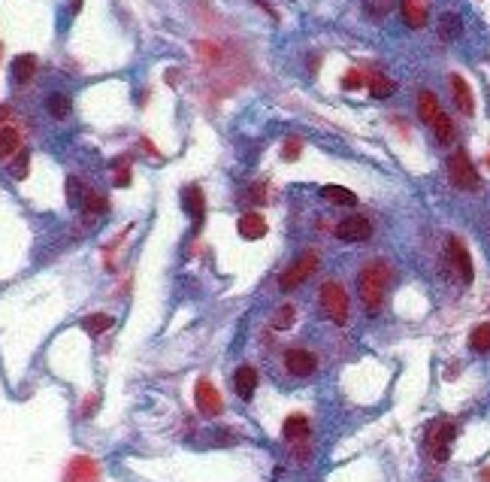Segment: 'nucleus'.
Returning <instances> with one entry per match:
<instances>
[{"label": "nucleus", "mask_w": 490, "mask_h": 482, "mask_svg": "<svg viewBox=\"0 0 490 482\" xmlns=\"http://www.w3.org/2000/svg\"><path fill=\"white\" fill-rule=\"evenodd\" d=\"M387 279H391V270H387L384 261H372L360 270L357 276V291H360V300L369 312H379L382 310V300H384V291H387Z\"/></svg>", "instance_id": "f257e3e1"}, {"label": "nucleus", "mask_w": 490, "mask_h": 482, "mask_svg": "<svg viewBox=\"0 0 490 482\" xmlns=\"http://www.w3.org/2000/svg\"><path fill=\"white\" fill-rule=\"evenodd\" d=\"M318 300H321V310L327 312V319L333 324H345L348 322V291L342 288L339 283H324Z\"/></svg>", "instance_id": "f03ea898"}, {"label": "nucleus", "mask_w": 490, "mask_h": 482, "mask_svg": "<svg viewBox=\"0 0 490 482\" xmlns=\"http://www.w3.org/2000/svg\"><path fill=\"white\" fill-rule=\"evenodd\" d=\"M448 179L457 188H463V192H475V188H481V179H478L475 167L469 161V155H466L463 149H457L448 158Z\"/></svg>", "instance_id": "7ed1b4c3"}, {"label": "nucleus", "mask_w": 490, "mask_h": 482, "mask_svg": "<svg viewBox=\"0 0 490 482\" xmlns=\"http://www.w3.org/2000/svg\"><path fill=\"white\" fill-rule=\"evenodd\" d=\"M454 437H457V425L454 422H436L430 428V437H427V452L433 455V461H448V455H451V443H454Z\"/></svg>", "instance_id": "20e7f679"}, {"label": "nucleus", "mask_w": 490, "mask_h": 482, "mask_svg": "<svg viewBox=\"0 0 490 482\" xmlns=\"http://www.w3.org/2000/svg\"><path fill=\"white\" fill-rule=\"evenodd\" d=\"M318 270V255L315 252H306L303 258H297L288 270H284L282 276H279V288L282 291H294V288H300L306 279H309L312 273Z\"/></svg>", "instance_id": "39448f33"}, {"label": "nucleus", "mask_w": 490, "mask_h": 482, "mask_svg": "<svg viewBox=\"0 0 490 482\" xmlns=\"http://www.w3.org/2000/svg\"><path fill=\"white\" fill-rule=\"evenodd\" d=\"M448 267H451L454 276H457L463 285L472 283V276H475V270H472V258H469V252H466V246H463L460 237H451V240H448Z\"/></svg>", "instance_id": "423d86ee"}, {"label": "nucleus", "mask_w": 490, "mask_h": 482, "mask_svg": "<svg viewBox=\"0 0 490 482\" xmlns=\"http://www.w3.org/2000/svg\"><path fill=\"white\" fill-rule=\"evenodd\" d=\"M336 237L342 243H363V240L372 237V225H369L367 216H348L336 225Z\"/></svg>", "instance_id": "0eeeda50"}, {"label": "nucleus", "mask_w": 490, "mask_h": 482, "mask_svg": "<svg viewBox=\"0 0 490 482\" xmlns=\"http://www.w3.org/2000/svg\"><path fill=\"white\" fill-rule=\"evenodd\" d=\"M282 434H284V443L294 446V449H300V446L309 440V419H306L303 412H294V416L284 419Z\"/></svg>", "instance_id": "6e6552de"}, {"label": "nucleus", "mask_w": 490, "mask_h": 482, "mask_svg": "<svg viewBox=\"0 0 490 482\" xmlns=\"http://www.w3.org/2000/svg\"><path fill=\"white\" fill-rule=\"evenodd\" d=\"M182 207H185V212L191 216L194 228H200L203 216H206V195L200 192V185H188L185 192H182Z\"/></svg>", "instance_id": "1a4fd4ad"}, {"label": "nucleus", "mask_w": 490, "mask_h": 482, "mask_svg": "<svg viewBox=\"0 0 490 482\" xmlns=\"http://www.w3.org/2000/svg\"><path fill=\"white\" fill-rule=\"evenodd\" d=\"M284 367L294 376H312L318 370V358L309 349H291V352H284Z\"/></svg>", "instance_id": "9d476101"}, {"label": "nucleus", "mask_w": 490, "mask_h": 482, "mask_svg": "<svg viewBox=\"0 0 490 482\" xmlns=\"http://www.w3.org/2000/svg\"><path fill=\"white\" fill-rule=\"evenodd\" d=\"M197 410L203 412V416H218L221 412V398H218V391H215V385L209 383V379H200L197 383Z\"/></svg>", "instance_id": "9b49d317"}, {"label": "nucleus", "mask_w": 490, "mask_h": 482, "mask_svg": "<svg viewBox=\"0 0 490 482\" xmlns=\"http://www.w3.org/2000/svg\"><path fill=\"white\" fill-rule=\"evenodd\" d=\"M403 6V18L408 28H424L427 18H430V0H400Z\"/></svg>", "instance_id": "f8f14e48"}, {"label": "nucleus", "mask_w": 490, "mask_h": 482, "mask_svg": "<svg viewBox=\"0 0 490 482\" xmlns=\"http://www.w3.org/2000/svg\"><path fill=\"white\" fill-rule=\"evenodd\" d=\"M236 228H239V234H243L245 240H260L267 234V219L252 209V212H243V216H239Z\"/></svg>", "instance_id": "ddd939ff"}, {"label": "nucleus", "mask_w": 490, "mask_h": 482, "mask_svg": "<svg viewBox=\"0 0 490 482\" xmlns=\"http://www.w3.org/2000/svg\"><path fill=\"white\" fill-rule=\"evenodd\" d=\"M451 92H454V104H457V109L463 116H472L475 113V100H472V92L469 85H466V80L460 73L451 76Z\"/></svg>", "instance_id": "4468645a"}, {"label": "nucleus", "mask_w": 490, "mask_h": 482, "mask_svg": "<svg viewBox=\"0 0 490 482\" xmlns=\"http://www.w3.org/2000/svg\"><path fill=\"white\" fill-rule=\"evenodd\" d=\"M233 385H236V395L243 398V400H252L255 398V388H257V370L255 367H248L243 364L233 373Z\"/></svg>", "instance_id": "2eb2a0df"}, {"label": "nucleus", "mask_w": 490, "mask_h": 482, "mask_svg": "<svg viewBox=\"0 0 490 482\" xmlns=\"http://www.w3.org/2000/svg\"><path fill=\"white\" fill-rule=\"evenodd\" d=\"M33 73H37V58L33 55H18V58H13V82L16 85L30 82Z\"/></svg>", "instance_id": "dca6fc26"}, {"label": "nucleus", "mask_w": 490, "mask_h": 482, "mask_svg": "<svg viewBox=\"0 0 490 482\" xmlns=\"http://www.w3.org/2000/svg\"><path fill=\"white\" fill-rule=\"evenodd\" d=\"M70 94H64V92H52V94H45V113H49L52 119H67L70 116Z\"/></svg>", "instance_id": "f3484780"}, {"label": "nucleus", "mask_w": 490, "mask_h": 482, "mask_svg": "<svg viewBox=\"0 0 490 482\" xmlns=\"http://www.w3.org/2000/svg\"><path fill=\"white\" fill-rule=\"evenodd\" d=\"M321 197L327 204H336V207H355L357 204V195L351 192V188H342V185H324Z\"/></svg>", "instance_id": "a211bd4d"}, {"label": "nucleus", "mask_w": 490, "mask_h": 482, "mask_svg": "<svg viewBox=\"0 0 490 482\" xmlns=\"http://www.w3.org/2000/svg\"><path fill=\"white\" fill-rule=\"evenodd\" d=\"M463 33V21L457 13H442L439 16V37L445 43H454Z\"/></svg>", "instance_id": "6ab92c4d"}, {"label": "nucleus", "mask_w": 490, "mask_h": 482, "mask_svg": "<svg viewBox=\"0 0 490 482\" xmlns=\"http://www.w3.org/2000/svg\"><path fill=\"white\" fill-rule=\"evenodd\" d=\"M439 113H442V109H439L436 94H433V92H421V94H418V116H421V121H427V125H433Z\"/></svg>", "instance_id": "aec40b11"}, {"label": "nucleus", "mask_w": 490, "mask_h": 482, "mask_svg": "<svg viewBox=\"0 0 490 482\" xmlns=\"http://www.w3.org/2000/svg\"><path fill=\"white\" fill-rule=\"evenodd\" d=\"M430 128H433V133H436V140H439L442 146H451L454 137H457V131H454V121H451L445 113H439L436 121H433Z\"/></svg>", "instance_id": "412c9836"}, {"label": "nucleus", "mask_w": 490, "mask_h": 482, "mask_svg": "<svg viewBox=\"0 0 490 482\" xmlns=\"http://www.w3.org/2000/svg\"><path fill=\"white\" fill-rule=\"evenodd\" d=\"M21 152V140L13 128H0V158H13Z\"/></svg>", "instance_id": "4be33fe9"}, {"label": "nucleus", "mask_w": 490, "mask_h": 482, "mask_svg": "<svg viewBox=\"0 0 490 482\" xmlns=\"http://www.w3.org/2000/svg\"><path fill=\"white\" fill-rule=\"evenodd\" d=\"M396 92V82L394 80H387L384 73H375L372 80H369V94L375 97V100H384V97H391Z\"/></svg>", "instance_id": "5701e85b"}, {"label": "nucleus", "mask_w": 490, "mask_h": 482, "mask_svg": "<svg viewBox=\"0 0 490 482\" xmlns=\"http://www.w3.org/2000/svg\"><path fill=\"white\" fill-rule=\"evenodd\" d=\"M394 6H396V0H363V9H367V16L375 18V21H382L394 13Z\"/></svg>", "instance_id": "b1692460"}, {"label": "nucleus", "mask_w": 490, "mask_h": 482, "mask_svg": "<svg viewBox=\"0 0 490 482\" xmlns=\"http://www.w3.org/2000/svg\"><path fill=\"white\" fill-rule=\"evenodd\" d=\"M82 209H85V216H100V212H106V197L100 195V192H85V200H82Z\"/></svg>", "instance_id": "393cba45"}, {"label": "nucleus", "mask_w": 490, "mask_h": 482, "mask_svg": "<svg viewBox=\"0 0 490 482\" xmlns=\"http://www.w3.org/2000/svg\"><path fill=\"white\" fill-rule=\"evenodd\" d=\"M469 346H472L475 352H487L490 349V322L478 324V328L469 334Z\"/></svg>", "instance_id": "a878e982"}, {"label": "nucleus", "mask_w": 490, "mask_h": 482, "mask_svg": "<svg viewBox=\"0 0 490 482\" xmlns=\"http://www.w3.org/2000/svg\"><path fill=\"white\" fill-rule=\"evenodd\" d=\"M82 200H85V185L76 176H70L67 179V204L76 209V207H82Z\"/></svg>", "instance_id": "bb28decb"}, {"label": "nucleus", "mask_w": 490, "mask_h": 482, "mask_svg": "<svg viewBox=\"0 0 490 482\" xmlns=\"http://www.w3.org/2000/svg\"><path fill=\"white\" fill-rule=\"evenodd\" d=\"M294 316H297V310H294L291 304H284V307L276 312V319H272V324H276L279 331H288L291 324H294Z\"/></svg>", "instance_id": "cd10ccee"}, {"label": "nucleus", "mask_w": 490, "mask_h": 482, "mask_svg": "<svg viewBox=\"0 0 490 482\" xmlns=\"http://www.w3.org/2000/svg\"><path fill=\"white\" fill-rule=\"evenodd\" d=\"M28 161H30V155H28L25 149H21V152H18V158L13 161V167H9V173H13L16 179H25V176H28Z\"/></svg>", "instance_id": "c85d7f7f"}, {"label": "nucleus", "mask_w": 490, "mask_h": 482, "mask_svg": "<svg viewBox=\"0 0 490 482\" xmlns=\"http://www.w3.org/2000/svg\"><path fill=\"white\" fill-rule=\"evenodd\" d=\"M109 324H112V319H109V316H91V319L85 322V328H88L91 334H100V331H106Z\"/></svg>", "instance_id": "c756f323"}, {"label": "nucleus", "mask_w": 490, "mask_h": 482, "mask_svg": "<svg viewBox=\"0 0 490 482\" xmlns=\"http://www.w3.org/2000/svg\"><path fill=\"white\" fill-rule=\"evenodd\" d=\"M360 85H363V73L360 70H348L345 76H342V88H345V92H348V88L355 92V88H360Z\"/></svg>", "instance_id": "7c9ffc66"}, {"label": "nucleus", "mask_w": 490, "mask_h": 482, "mask_svg": "<svg viewBox=\"0 0 490 482\" xmlns=\"http://www.w3.org/2000/svg\"><path fill=\"white\" fill-rule=\"evenodd\" d=\"M118 188H124V185H130V167L124 164V161H118L116 164V179H112Z\"/></svg>", "instance_id": "2f4dec72"}, {"label": "nucleus", "mask_w": 490, "mask_h": 482, "mask_svg": "<svg viewBox=\"0 0 490 482\" xmlns=\"http://www.w3.org/2000/svg\"><path fill=\"white\" fill-rule=\"evenodd\" d=\"M300 152H303V143L300 140H288V143H284V161H297L300 158Z\"/></svg>", "instance_id": "473e14b6"}, {"label": "nucleus", "mask_w": 490, "mask_h": 482, "mask_svg": "<svg viewBox=\"0 0 490 482\" xmlns=\"http://www.w3.org/2000/svg\"><path fill=\"white\" fill-rule=\"evenodd\" d=\"M70 9H73V13H79V9H82V0H73Z\"/></svg>", "instance_id": "72a5a7b5"}, {"label": "nucleus", "mask_w": 490, "mask_h": 482, "mask_svg": "<svg viewBox=\"0 0 490 482\" xmlns=\"http://www.w3.org/2000/svg\"><path fill=\"white\" fill-rule=\"evenodd\" d=\"M6 116H9V109H6V106H0V121H6Z\"/></svg>", "instance_id": "f704fd0d"}, {"label": "nucleus", "mask_w": 490, "mask_h": 482, "mask_svg": "<svg viewBox=\"0 0 490 482\" xmlns=\"http://www.w3.org/2000/svg\"><path fill=\"white\" fill-rule=\"evenodd\" d=\"M481 482H490V467H487V470H481Z\"/></svg>", "instance_id": "c9c22d12"}]
</instances>
